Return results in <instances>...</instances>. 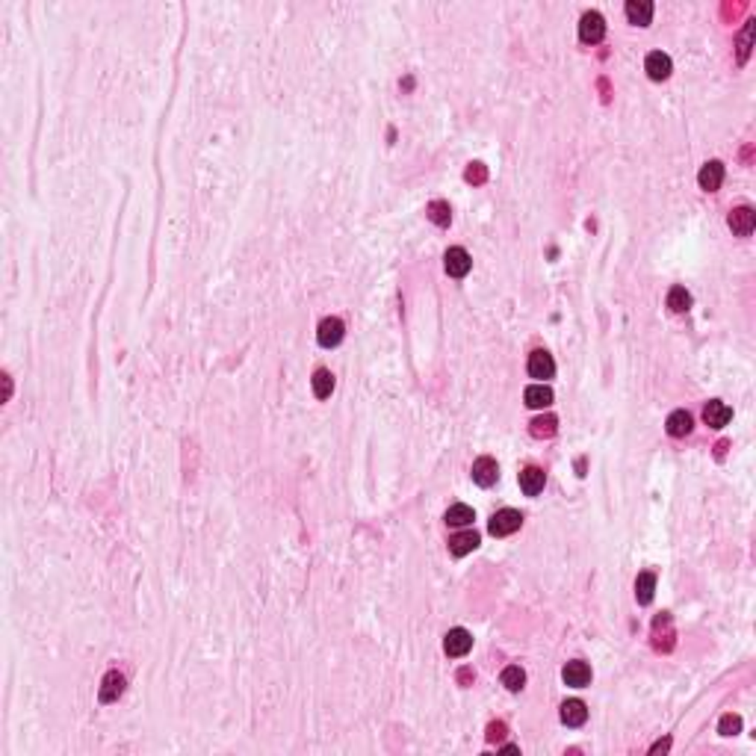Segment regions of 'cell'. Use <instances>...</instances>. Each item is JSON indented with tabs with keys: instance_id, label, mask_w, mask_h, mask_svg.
Masks as SVG:
<instances>
[{
	"instance_id": "1",
	"label": "cell",
	"mask_w": 756,
	"mask_h": 756,
	"mask_svg": "<svg viewBox=\"0 0 756 756\" xmlns=\"http://www.w3.org/2000/svg\"><path fill=\"white\" fill-rule=\"evenodd\" d=\"M523 526V514L517 508H502L490 517V535L497 538H506V535H514L517 529Z\"/></svg>"
},
{
	"instance_id": "2",
	"label": "cell",
	"mask_w": 756,
	"mask_h": 756,
	"mask_svg": "<svg viewBox=\"0 0 756 756\" xmlns=\"http://www.w3.org/2000/svg\"><path fill=\"white\" fill-rule=\"evenodd\" d=\"M343 334H346V325H343L340 316H325L320 328H316V343H320L322 349H334V346H340Z\"/></svg>"
},
{
	"instance_id": "3",
	"label": "cell",
	"mask_w": 756,
	"mask_h": 756,
	"mask_svg": "<svg viewBox=\"0 0 756 756\" xmlns=\"http://www.w3.org/2000/svg\"><path fill=\"white\" fill-rule=\"evenodd\" d=\"M603 36H606V18L594 9L585 12V15L579 18V38L588 45H597V42H603Z\"/></svg>"
},
{
	"instance_id": "4",
	"label": "cell",
	"mask_w": 756,
	"mask_h": 756,
	"mask_svg": "<svg viewBox=\"0 0 756 756\" xmlns=\"http://www.w3.org/2000/svg\"><path fill=\"white\" fill-rule=\"evenodd\" d=\"M526 369H529V376H532V378L547 381V378H552V373H555V361H552V355H550V352L535 349L532 355H529Z\"/></svg>"
},
{
	"instance_id": "5",
	"label": "cell",
	"mask_w": 756,
	"mask_h": 756,
	"mask_svg": "<svg viewBox=\"0 0 756 756\" xmlns=\"http://www.w3.org/2000/svg\"><path fill=\"white\" fill-rule=\"evenodd\" d=\"M497 479H499V467H497V461L490 455H482V458L473 461V482L479 487L497 485Z\"/></svg>"
},
{
	"instance_id": "6",
	"label": "cell",
	"mask_w": 756,
	"mask_h": 756,
	"mask_svg": "<svg viewBox=\"0 0 756 756\" xmlns=\"http://www.w3.org/2000/svg\"><path fill=\"white\" fill-rule=\"evenodd\" d=\"M443 266H446V272L452 275V278H464V275L470 272L473 260H470V255H467V248L455 245V248H449L446 255H443Z\"/></svg>"
},
{
	"instance_id": "7",
	"label": "cell",
	"mask_w": 756,
	"mask_h": 756,
	"mask_svg": "<svg viewBox=\"0 0 756 756\" xmlns=\"http://www.w3.org/2000/svg\"><path fill=\"white\" fill-rule=\"evenodd\" d=\"M470 647H473V635L467 632V629H449L446 632V641H443V650L449 656H455V659H461V656H467L470 653Z\"/></svg>"
},
{
	"instance_id": "8",
	"label": "cell",
	"mask_w": 756,
	"mask_h": 756,
	"mask_svg": "<svg viewBox=\"0 0 756 756\" xmlns=\"http://www.w3.org/2000/svg\"><path fill=\"white\" fill-rule=\"evenodd\" d=\"M562 680H564L570 688H585V685L591 683V668H588V662H582V659L567 662L564 671H562Z\"/></svg>"
},
{
	"instance_id": "9",
	"label": "cell",
	"mask_w": 756,
	"mask_h": 756,
	"mask_svg": "<svg viewBox=\"0 0 756 756\" xmlns=\"http://www.w3.org/2000/svg\"><path fill=\"white\" fill-rule=\"evenodd\" d=\"M671 69H673L671 57L662 54V50H653V54H647V59H644V71H647L650 80H668Z\"/></svg>"
},
{
	"instance_id": "10",
	"label": "cell",
	"mask_w": 756,
	"mask_h": 756,
	"mask_svg": "<svg viewBox=\"0 0 756 756\" xmlns=\"http://www.w3.org/2000/svg\"><path fill=\"white\" fill-rule=\"evenodd\" d=\"M703 420H706L709 429H724L727 422L733 420V408L724 405L721 399H712V402H706V408H703Z\"/></svg>"
},
{
	"instance_id": "11",
	"label": "cell",
	"mask_w": 756,
	"mask_h": 756,
	"mask_svg": "<svg viewBox=\"0 0 756 756\" xmlns=\"http://www.w3.org/2000/svg\"><path fill=\"white\" fill-rule=\"evenodd\" d=\"M727 224H729V228H733V234H736V236H750V234H753V228H756V213H753L750 207H736L733 213H729Z\"/></svg>"
},
{
	"instance_id": "12",
	"label": "cell",
	"mask_w": 756,
	"mask_h": 756,
	"mask_svg": "<svg viewBox=\"0 0 756 756\" xmlns=\"http://www.w3.org/2000/svg\"><path fill=\"white\" fill-rule=\"evenodd\" d=\"M697 183H700V190H706V192L721 190V183H724V163H718V160H709L706 166L700 169Z\"/></svg>"
},
{
	"instance_id": "13",
	"label": "cell",
	"mask_w": 756,
	"mask_h": 756,
	"mask_svg": "<svg viewBox=\"0 0 756 756\" xmlns=\"http://www.w3.org/2000/svg\"><path fill=\"white\" fill-rule=\"evenodd\" d=\"M124 694V673H118V671H110L107 676H104V683H101V703H115L118 697Z\"/></svg>"
},
{
	"instance_id": "14",
	"label": "cell",
	"mask_w": 756,
	"mask_h": 756,
	"mask_svg": "<svg viewBox=\"0 0 756 756\" xmlns=\"http://www.w3.org/2000/svg\"><path fill=\"white\" fill-rule=\"evenodd\" d=\"M523 402H526L529 408H535V411H541V408H550V405H552V390H550L543 381H538V384H529L526 393H523Z\"/></svg>"
},
{
	"instance_id": "15",
	"label": "cell",
	"mask_w": 756,
	"mask_h": 756,
	"mask_svg": "<svg viewBox=\"0 0 756 756\" xmlns=\"http://www.w3.org/2000/svg\"><path fill=\"white\" fill-rule=\"evenodd\" d=\"M543 485H547V473H543L541 467H526L520 473V487H523V494L526 497H538Z\"/></svg>"
},
{
	"instance_id": "16",
	"label": "cell",
	"mask_w": 756,
	"mask_h": 756,
	"mask_svg": "<svg viewBox=\"0 0 756 756\" xmlns=\"http://www.w3.org/2000/svg\"><path fill=\"white\" fill-rule=\"evenodd\" d=\"M692 429H694V420H692L688 411H673V414L668 417V422H665V432L671 437H685V434H692Z\"/></svg>"
},
{
	"instance_id": "17",
	"label": "cell",
	"mask_w": 756,
	"mask_h": 756,
	"mask_svg": "<svg viewBox=\"0 0 756 756\" xmlns=\"http://www.w3.org/2000/svg\"><path fill=\"white\" fill-rule=\"evenodd\" d=\"M562 721L567 727H582L588 721V709H585V703L582 700H564L562 703Z\"/></svg>"
},
{
	"instance_id": "18",
	"label": "cell",
	"mask_w": 756,
	"mask_h": 756,
	"mask_svg": "<svg viewBox=\"0 0 756 756\" xmlns=\"http://www.w3.org/2000/svg\"><path fill=\"white\" fill-rule=\"evenodd\" d=\"M627 18H629V24L647 27V24L653 21V3H650V0H629L627 3Z\"/></svg>"
},
{
	"instance_id": "19",
	"label": "cell",
	"mask_w": 756,
	"mask_h": 756,
	"mask_svg": "<svg viewBox=\"0 0 756 756\" xmlns=\"http://www.w3.org/2000/svg\"><path fill=\"white\" fill-rule=\"evenodd\" d=\"M653 594H656V573L653 570H644V573H639V579H635V600L647 606V603H653Z\"/></svg>"
},
{
	"instance_id": "20",
	"label": "cell",
	"mask_w": 756,
	"mask_h": 756,
	"mask_svg": "<svg viewBox=\"0 0 756 756\" xmlns=\"http://www.w3.org/2000/svg\"><path fill=\"white\" fill-rule=\"evenodd\" d=\"M476 547H479V535L470 532V529H467V532H458V535L449 538V552L458 555V559H461V555H467V552H473Z\"/></svg>"
},
{
	"instance_id": "21",
	"label": "cell",
	"mask_w": 756,
	"mask_h": 756,
	"mask_svg": "<svg viewBox=\"0 0 756 756\" xmlns=\"http://www.w3.org/2000/svg\"><path fill=\"white\" fill-rule=\"evenodd\" d=\"M311 387H313L316 399H328V396L334 393V376H331V369H316L311 378Z\"/></svg>"
},
{
	"instance_id": "22",
	"label": "cell",
	"mask_w": 756,
	"mask_h": 756,
	"mask_svg": "<svg viewBox=\"0 0 756 756\" xmlns=\"http://www.w3.org/2000/svg\"><path fill=\"white\" fill-rule=\"evenodd\" d=\"M443 520L449 526H470L476 520V511L470 506H464V502H458V506H449V511L443 514Z\"/></svg>"
},
{
	"instance_id": "23",
	"label": "cell",
	"mask_w": 756,
	"mask_h": 756,
	"mask_svg": "<svg viewBox=\"0 0 756 756\" xmlns=\"http://www.w3.org/2000/svg\"><path fill=\"white\" fill-rule=\"evenodd\" d=\"M668 308L673 311V313H685L688 308H692V296H688V290L685 287H671L668 290Z\"/></svg>"
},
{
	"instance_id": "24",
	"label": "cell",
	"mask_w": 756,
	"mask_h": 756,
	"mask_svg": "<svg viewBox=\"0 0 756 756\" xmlns=\"http://www.w3.org/2000/svg\"><path fill=\"white\" fill-rule=\"evenodd\" d=\"M502 685L508 688V692H520V688L526 685V671L520 665H508V668H502Z\"/></svg>"
},
{
	"instance_id": "25",
	"label": "cell",
	"mask_w": 756,
	"mask_h": 756,
	"mask_svg": "<svg viewBox=\"0 0 756 756\" xmlns=\"http://www.w3.org/2000/svg\"><path fill=\"white\" fill-rule=\"evenodd\" d=\"M426 216L437 224V228H446L449 222H452V210H449V201H432L426 207Z\"/></svg>"
},
{
	"instance_id": "26",
	"label": "cell",
	"mask_w": 756,
	"mask_h": 756,
	"mask_svg": "<svg viewBox=\"0 0 756 756\" xmlns=\"http://www.w3.org/2000/svg\"><path fill=\"white\" fill-rule=\"evenodd\" d=\"M555 429H559V420H555L552 414H543V417L532 420V434L535 437H552Z\"/></svg>"
},
{
	"instance_id": "27",
	"label": "cell",
	"mask_w": 756,
	"mask_h": 756,
	"mask_svg": "<svg viewBox=\"0 0 756 756\" xmlns=\"http://www.w3.org/2000/svg\"><path fill=\"white\" fill-rule=\"evenodd\" d=\"M718 729H721V736H736L739 729H741V718H739V715H724Z\"/></svg>"
},
{
	"instance_id": "28",
	"label": "cell",
	"mask_w": 756,
	"mask_h": 756,
	"mask_svg": "<svg viewBox=\"0 0 756 756\" xmlns=\"http://www.w3.org/2000/svg\"><path fill=\"white\" fill-rule=\"evenodd\" d=\"M506 733H508V727L502 724V721H494L487 727V741H502L506 739Z\"/></svg>"
},
{
	"instance_id": "29",
	"label": "cell",
	"mask_w": 756,
	"mask_h": 756,
	"mask_svg": "<svg viewBox=\"0 0 756 756\" xmlns=\"http://www.w3.org/2000/svg\"><path fill=\"white\" fill-rule=\"evenodd\" d=\"M750 33H753V21H748L745 33H741V48H739V59H745V57H748V50H750Z\"/></svg>"
},
{
	"instance_id": "30",
	"label": "cell",
	"mask_w": 756,
	"mask_h": 756,
	"mask_svg": "<svg viewBox=\"0 0 756 756\" xmlns=\"http://www.w3.org/2000/svg\"><path fill=\"white\" fill-rule=\"evenodd\" d=\"M467 180H470V183H482V180H485V166H482V163H473V166L467 169Z\"/></svg>"
},
{
	"instance_id": "31",
	"label": "cell",
	"mask_w": 756,
	"mask_h": 756,
	"mask_svg": "<svg viewBox=\"0 0 756 756\" xmlns=\"http://www.w3.org/2000/svg\"><path fill=\"white\" fill-rule=\"evenodd\" d=\"M671 748V739H662V741H656L653 748H650V753H659V750H668Z\"/></svg>"
},
{
	"instance_id": "32",
	"label": "cell",
	"mask_w": 756,
	"mask_h": 756,
	"mask_svg": "<svg viewBox=\"0 0 756 756\" xmlns=\"http://www.w3.org/2000/svg\"><path fill=\"white\" fill-rule=\"evenodd\" d=\"M502 750H506V753H520V748H517V745H506Z\"/></svg>"
}]
</instances>
